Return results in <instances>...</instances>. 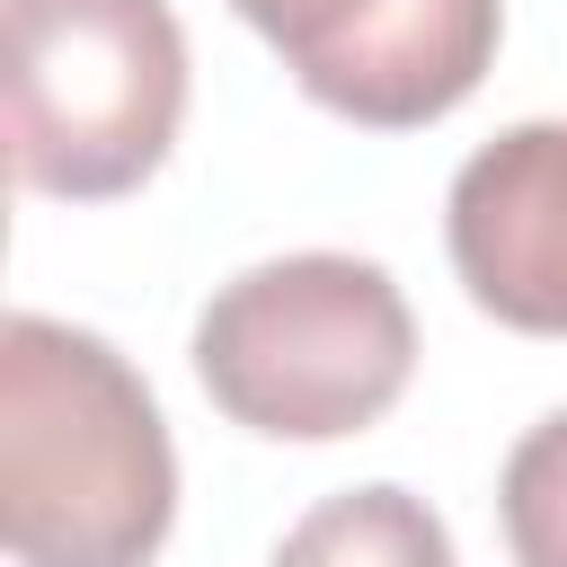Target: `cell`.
<instances>
[{
    "mask_svg": "<svg viewBox=\"0 0 567 567\" xmlns=\"http://www.w3.org/2000/svg\"><path fill=\"white\" fill-rule=\"evenodd\" d=\"M177 523V443L151 381L71 319L0 328V532L18 567H151Z\"/></svg>",
    "mask_w": 567,
    "mask_h": 567,
    "instance_id": "6da1fadb",
    "label": "cell"
},
{
    "mask_svg": "<svg viewBox=\"0 0 567 567\" xmlns=\"http://www.w3.org/2000/svg\"><path fill=\"white\" fill-rule=\"evenodd\" d=\"M416 372V319L390 266L346 248H292L239 266L195 310V381L213 408L275 443H337L399 408Z\"/></svg>",
    "mask_w": 567,
    "mask_h": 567,
    "instance_id": "7a4b0ae2",
    "label": "cell"
},
{
    "mask_svg": "<svg viewBox=\"0 0 567 567\" xmlns=\"http://www.w3.org/2000/svg\"><path fill=\"white\" fill-rule=\"evenodd\" d=\"M186 124L168 0H9V168L53 204L133 195Z\"/></svg>",
    "mask_w": 567,
    "mask_h": 567,
    "instance_id": "3957f363",
    "label": "cell"
},
{
    "mask_svg": "<svg viewBox=\"0 0 567 567\" xmlns=\"http://www.w3.org/2000/svg\"><path fill=\"white\" fill-rule=\"evenodd\" d=\"M310 106L363 133L443 124L496 62L505 0H230Z\"/></svg>",
    "mask_w": 567,
    "mask_h": 567,
    "instance_id": "277c9868",
    "label": "cell"
},
{
    "mask_svg": "<svg viewBox=\"0 0 567 567\" xmlns=\"http://www.w3.org/2000/svg\"><path fill=\"white\" fill-rule=\"evenodd\" d=\"M461 292L523 337H567V124H505L443 195Z\"/></svg>",
    "mask_w": 567,
    "mask_h": 567,
    "instance_id": "5b68a950",
    "label": "cell"
},
{
    "mask_svg": "<svg viewBox=\"0 0 567 567\" xmlns=\"http://www.w3.org/2000/svg\"><path fill=\"white\" fill-rule=\"evenodd\" d=\"M266 567H452V532L425 496L372 478V487H337L319 496Z\"/></svg>",
    "mask_w": 567,
    "mask_h": 567,
    "instance_id": "8992f818",
    "label": "cell"
},
{
    "mask_svg": "<svg viewBox=\"0 0 567 567\" xmlns=\"http://www.w3.org/2000/svg\"><path fill=\"white\" fill-rule=\"evenodd\" d=\"M496 523L514 567H567V408H549L496 478Z\"/></svg>",
    "mask_w": 567,
    "mask_h": 567,
    "instance_id": "52a82bcc",
    "label": "cell"
}]
</instances>
